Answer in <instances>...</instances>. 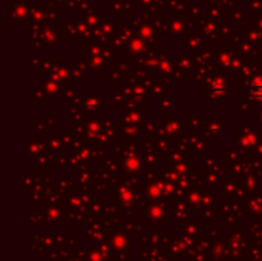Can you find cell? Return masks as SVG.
I'll return each mask as SVG.
<instances>
[{
	"label": "cell",
	"instance_id": "cell-1",
	"mask_svg": "<svg viewBox=\"0 0 262 261\" xmlns=\"http://www.w3.org/2000/svg\"><path fill=\"white\" fill-rule=\"evenodd\" d=\"M253 92H255L256 95L262 97V80H256V83H255V86H253Z\"/></svg>",
	"mask_w": 262,
	"mask_h": 261
}]
</instances>
